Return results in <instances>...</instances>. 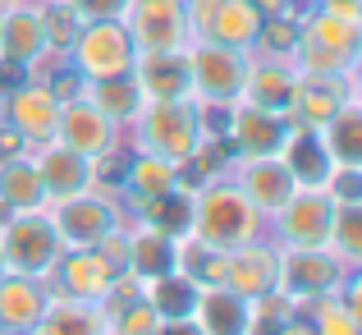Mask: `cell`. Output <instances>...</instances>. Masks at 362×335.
Instances as JSON below:
<instances>
[{"label":"cell","instance_id":"cell-1","mask_svg":"<svg viewBox=\"0 0 362 335\" xmlns=\"http://www.w3.org/2000/svg\"><path fill=\"white\" fill-rule=\"evenodd\" d=\"M262 225H266V216L239 193L234 179H211V184L193 188V221H188V234L202 239V244L221 248V253H234V248L262 239Z\"/></svg>","mask_w":362,"mask_h":335},{"label":"cell","instance_id":"cell-2","mask_svg":"<svg viewBox=\"0 0 362 335\" xmlns=\"http://www.w3.org/2000/svg\"><path fill=\"white\" fill-rule=\"evenodd\" d=\"M358 51H362V18L330 14L326 5H308L298 14V55H293V69L349 74V69H358Z\"/></svg>","mask_w":362,"mask_h":335},{"label":"cell","instance_id":"cell-3","mask_svg":"<svg viewBox=\"0 0 362 335\" xmlns=\"http://www.w3.org/2000/svg\"><path fill=\"white\" fill-rule=\"evenodd\" d=\"M133 138H138V152L165 157L170 166H184V161L197 152V142L206 138L202 106H197L193 97L142 101V110L133 115Z\"/></svg>","mask_w":362,"mask_h":335},{"label":"cell","instance_id":"cell-4","mask_svg":"<svg viewBox=\"0 0 362 335\" xmlns=\"http://www.w3.org/2000/svg\"><path fill=\"white\" fill-rule=\"evenodd\" d=\"M243 74H247V51L193 37L188 42V83L193 101L202 110H230L243 97Z\"/></svg>","mask_w":362,"mask_h":335},{"label":"cell","instance_id":"cell-5","mask_svg":"<svg viewBox=\"0 0 362 335\" xmlns=\"http://www.w3.org/2000/svg\"><path fill=\"white\" fill-rule=\"evenodd\" d=\"M0 253H5V266L18 276H37L46 280V271L55 266V257L64 253L60 234H55L51 216L42 212H9L0 221Z\"/></svg>","mask_w":362,"mask_h":335},{"label":"cell","instance_id":"cell-6","mask_svg":"<svg viewBox=\"0 0 362 335\" xmlns=\"http://www.w3.org/2000/svg\"><path fill=\"white\" fill-rule=\"evenodd\" d=\"M46 216H51L55 234H60V248H97L106 234L124 229V212L110 193H74L60 198V203H46Z\"/></svg>","mask_w":362,"mask_h":335},{"label":"cell","instance_id":"cell-7","mask_svg":"<svg viewBox=\"0 0 362 335\" xmlns=\"http://www.w3.org/2000/svg\"><path fill=\"white\" fill-rule=\"evenodd\" d=\"M349 271L354 266H344L330 248H280V280H275V290H284L293 299V308H303L312 299L339 294Z\"/></svg>","mask_w":362,"mask_h":335},{"label":"cell","instance_id":"cell-8","mask_svg":"<svg viewBox=\"0 0 362 335\" xmlns=\"http://www.w3.org/2000/svg\"><path fill=\"white\" fill-rule=\"evenodd\" d=\"M64 60L92 83V79H110V74H129L138 51H133V37L124 28V18H101V23L78 28V37H74Z\"/></svg>","mask_w":362,"mask_h":335},{"label":"cell","instance_id":"cell-9","mask_svg":"<svg viewBox=\"0 0 362 335\" xmlns=\"http://www.w3.org/2000/svg\"><path fill=\"white\" fill-rule=\"evenodd\" d=\"M124 28L133 37V51H188L193 23H188V0H129Z\"/></svg>","mask_w":362,"mask_h":335},{"label":"cell","instance_id":"cell-10","mask_svg":"<svg viewBox=\"0 0 362 335\" xmlns=\"http://www.w3.org/2000/svg\"><path fill=\"white\" fill-rule=\"evenodd\" d=\"M119 266L97 248H64L55 266L46 271V290L51 299H74V303H101L115 285Z\"/></svg>","mask_w":362,"mask_h":335},{"label":"cell","instance_id":"cell-11","mask_svg":"<svg viewBox=\"0 0 362 335\" xmlns=\"http://www.w3.org/2000/svg\"><path fill=\"white\" fill-rule=\"evenodd\" d=\"M339 203L330 188H293V198L275 212V248H326Z\"/></svg>","mask_w":362,"mask_h":335},{"label":"cell","instance_id":"cell-12","mask_svg":"<svg viewBox=\"0 0 362 335\" xmlns=\"http://www.w3.org/2000/svg\"><path fill=\"white\" fill-rule=\"evenodd\" d=\"M358 69L349 74H321V69H298V83H293V106H289V124H303V129H321L339 106L358 101L354 92Z\"/></svg>","mask_w":362,"mask_h":335},{"label":"cell","instance_id":"cell-13","mask_svg":"<svg viewBox=\"0 0 362 335\" xmlns=\"http://www.w3.org/2000/svg\"><path fill=\"white\" fill-rule=\"evenodd\" d=\"M0 120L14 124V129L28 138V147H42V142L55 138V124H60V97H55L37 74H28V79L0 101Z\"/></svg>","mask_w":362,"mask_h":335},{"label":"cell","instance_id":"cell-14","mask_svg":"<svg viewBox=\"0 0 362 335\" xmlns=\"http://www.w3.org/2000/svg\"><path fill=\"white\" fill-rule=\"evenodd\" d=\"M55 142H64L69 152H78V157L92 161V157H101V152L119 147V124H110L88 97H74V101H60Z\"/></svg>","mask_w":362,"mask_h":335},{"label":"cell","instance_id":"cell-15","mask_svg":"<svg viewBox=\"0 0 362 335\" xmlns=\"http://www.w3.org/2000/svg\"><path fill=\"white\" fill-rule=\"evenodd\" d=\"M289 133V115H271L239 101L230 106V124H225V142L234 147V157H275L284 147Z\"/></svg>","mask_w":362,"mask_h":335},{"label":"cell","instance_id":"cell-16","mask_svg":"<svg viewBox=\"0 0 362 335\" xmlns=\"http://www.w3.org/2000/svg\"><path fill=\"white\" fill-rule=\"evenodd\" d=\"M275 280H280V248L275 244L252 239V244L225 253V290H234L239 299H262L275 290Z\"/></svg>","mask_w":362,"mask_h":335},{"label":"cell","instance_id":"cell-17","mask_svg":"<svg viewBox=\"0 0 362 335\" xmlns=\"http://www.w3.org/2000/svg\"><path fill=\"white\" fill-rule=\"evenodd\" d=\"M234 184H239V193L262 216H275L293 198V188H298L280 157H239V166H234Z\"/></svg>","mask_w":362,"mask_h":335},{"label":"cell","instance_id":"cell-18","mask_svg":"<svg viewBox=\"0 0 362 335\" xmlns=\"http://www.w3.org/2000/svg\"><path fill=\"white\" fill-rule=\"evenodd\" d=\"M46 55V28H42V5L18 0V5H0V60H14L23 69H37Z\"/></svg>","mask_w":362,"mask_h":335},{"label":"cell","instance_id":"cell-19","mask_svg":"<svg viewBox=\"0 0 362 335\" xmlns=\"http://www.w3.org/2000/svg\"><path fill=\"white\" fill-rule=\"evenodd\" d=\"M37 161V175H42V188H46V203H60V198H74V193H88L92 188V161L69 152L64 142H42L33 152Z\"/></svg>","mask_w":362,"mask_h":335},{"label":"cell","instance_id":"cell-20","mask_svg":"<svg viewBox=\"0 0 362 335\" xmlns=\"http://www.w3.org/2000/svg\"><path fill=\"white\" fill-rule=\"evenodd\" d=\"M133 79L142 88V101H179L193 97L188 83V51H147L133 60Z\"/></svg>","mask_w":362,"mask_h":335},{"label":"cell","instance_id":"cell-21","mask_svg":"<svg viewBox=\"0 0 362 335\" xmlns=\"http://www.w3.org/2000/svg\"><path fill=\"white\" fill-rule=\"evenodd\" d=\"M275 157L284 161V170L293 175V184H298V188H326L330 170H335V161H330L321 133L317 129H303V124H289L284 147L275 152Z\"/></svg>","mask_w":362,"mask_h":335},{"label":"cell","instance_id":"cell-22","mask_svg":"<svg viewBox=\"0 0 362 335\" xmlns=\"http://www.w3.org/2000/svg\"><path fill=\"white\" fill-rule=\"evenodd\" d=\"M51 308V290L37 276H0V331H33Z\"/></svg>","mask_w":362,"mask_h":335},{"label":"cell","instance_id":"cell-23","mask_svg":"<svg viewBox=\"0 0 362 335\" xmlns=\"http://www.w3.org/2000/svg\"><path fill=\"white\" fill-rule=\"evenodd\" d=\"M293 83H298V69L293 64H271V60H247L243 74V97L247 106L271 110V115H289L293 106Z\"/></svg>","mask_w":362,"mask_h":335},{"label":"cell","instance_id":"cell-24","mask_svg":"<svg viewBox=\"0 0 362 335\" xmlns=\"http://www.w3.org/2000/svg\"><path fill=\"white\" fill-rule=\"evenodd\" d=\"M124 271L138 276L142 285L165 276V271H175V239L151 229V225L129 229V234H124Z\"/></svg>","mask_w":362,"mask_h":335},{"label":"cell","instance_id":"cell-25","mask_svg":"<svg viewBox=\"0 0 362 335\" xmlns=\"http://www.w3.org/2000/svg\"><path fill=\"white\" fill-rule=\"evenodd\" d=\"M46 207V188H42V175H37V161H33V147L23 157H9L0 161V212H42Z\"/></svg>","mask_w":362,"mask_h":335},{"label":"cell","instance_id":"cell-26","mask_svg":"<svg viewBox=\"0 0 362 335\" xmlns=\"http://www.w3.org/2000/svg\"><path fill=\"white\" fill-rule=\"evenodd\" d=\"M175 184H179V166H170L165 157H151V152H133L129 166H124V184H119V193L129 198L133 212H138V207H147L151 198L170 193Z\"/></svg>","mask_w":362,"mask_h":335},{"label":"cell","instance_id":"cell-27","mask_svg":"<svg viewBox=\"0 0 362 335\" xmlns=\"http://www.w3.org/2000/svg\"><path fill=\"white\" fill-rule=\"evenodd\" d=\"M193 322L202 335H243L247 327V299H239L225 285H211V290H197V308Z\"/></svg>","mask_w":362,"mask_h":335},{"label":"cell","instance_id":"cell-28","mask_svg":"<svg viewBox=\"0 0 362 335\" xmlns=\"http://www.w3.org/2000/svg\"><path fill=\"white\" fill-rule=\"evenodd\" d=\"M83 97L106 115L110 124H133V115L142 110V88H138V79H133V69L110 74V79H92Z\"/></svg>","mask_w":362,"mask_h":335},{"label":"cell","instance_id":"cell-29","mask_svg":"<svg viewBox=\"0 0 362 335\" xmlns=\"http://www.w3.org/2000/svg\"><path fill=\"white\" fill-rule=\"evenodd\" d=\"M298 55V14L284 9V14H262L252 46H247V60H271V64H293Z\"/></svg>","mask_w":362,"mask_h":335},{"label":"cell","instance_id":"cell-30","mask_svg":"<svg viewBox=\"0 0 362 335\" xmlns=\"http://www.w3.org/2000/svg\"><path fill=\"white\" fill-rule=\"evenodd\" d=\"M33 331L37 335H110L97 303H74V299H51V308L42 312V322Z\"/></svg>","mask_w":362,"mask_h":335},{"label":"cell","instance_id":"cell-31","mask_svg":"<svg viewBox=\"0 0 362 335\" xmlns=\"http://www.w3.org/2000/svg\"><path fill=\"white\" fill-rule=\"evenodd\" d=\"M317 133H321V142H326L335 166H362V106L358 101L339 106Z\"/></svg>","mask_w":362,"mask_h":335},{"label":"cell","instance_id":"cell-32","mask_svg":"<svg viewBox=\"0 0 362 335\" xmlns=\"http://www.w3.org/2000/svg\"><path fill=\"white\" fill-rule=\"evenodd\" d=\"M175 271L188 276L197 290H211V285H225V253L193 234H179L175 239Z\"/></svg>","mask_w":362,"mask_h":335},{"label":"cell","instance_id":"cell-33","mask_svg":"<svg viewBox=\"0 0 362 335\" xmlns=\"http://www.w3.org/2000/svg\"><path fill=\"white\" fill-rule=\"evenodd\" d=\"M142 299L156 308L160 322H179V317H193L197 285L188 280V276H179V271H165V276H156V280L142 285Z\"/></svg>","mask_w":362,"mask_h":335},{"label":"cell","instance_id":"cell-34","mask_svg":"<svg viewBox=\"0 0 362 335\" xmlns=\"http://www.w3.org/2000/svg\"><path fill=\"white\" fill-rule=\"evenodd\" d=\"M138 216H142V225L179 239V234H188V221H193V193L175 184L170 193H160V198H151L147 207H138Z\"/></svg>","mask_w":362,"mask_h":335},{"label":"cell","instance_id":"cell-35","mask_svg":"<svg viewBox=\"0 0 362 335\" xmlns=\"http://www.w3.org/2000/svg\"><path fill=\"white\" fill-rule=\"evenodd\" d=\"M298 312H308L312 335H362L358 312L349 308L339 294H330V299H312V303H303Z\"/></svg>","mask_w":362,"mask_h":335},{"label":"cell","instance_id":"cell-36","mask_svg":"<svg viewBox=\"0 0 362 335\" xmlns=\"http://www.w3.org/2000/svg\"><path fill=\"white\" fill-rule=\"evenodd\" d=\"M326 248H330V253H335L344 266H358V262H362V203H339Z\"/></svg>","mask_w":362,"mask_h":335},{"label":"cell","instance_id":"cell-37","mask_svg":"<svg viewBox=\"0 0 362 335\" xmlns=\"http://www.w3.org/2000/svg\"><path fill=\"white\" fill-rule=\"evenodd\" d=\"M42 28H46V51L51 55H69L83 18L69 9V0H42Z\"/></svg>","mask_w":362,"mask_h":335},{"label":"cell","instance_id":"cell-38","mask_svg":"<svg viewBox=\"0 0 362 335\" xmlns=\"http://www.w3.org/2000/svg\"><path fill=\"white\" fill-rule=\"evenodd\" d=\"M106 327H110V335H156L160 317H156V308L138 294V299L119 303L115 312H106Z\"/></svg>","mask_w":362,"mask_h":335},{"label":"cell","instance_id":"cell-39","mask_svg":"<svg viewBox=\"0 0 362 335\" xmlns=\"http://www.w3.org/2000/svg\"><path fill=\"white\" fill-rule=\"evenodd\" d=\"M69 9L83 23H101V18H124L129 0H69Z\"/></svg>","mask_w":362,"mask_h":335},{"label":"cell","instance_id":"cell-40","mask_svg":"<svg viewBox=\"0 0 362 335\" xmlns=\"http://www.w3.org/2000/svg\"><path fill=\"white\" fill-rule=\"evenodd\" d=\"M28 152V138L14 129V124H5L0 120V161H9V157H23Z\"/></svg>","mask_w":362,"mask_h":335},{"label":"cell","instance_id":"cell-41","mask_svg":"<svg viewBox=\"0 0 362 335\" xmlns=\"http://www.w3.org/2000/svg\"><path fill=\"white\" fill-rule=\"evenodd\" d=\"M28 74H33V69H23V64H14V60H0V101H5L9 92L18 88V83H23Z\"/></svg>","mask_w":362,"mask_h":335},{"label":"cell","instance_id":"cell-42","mask_svg":"<svg viewBox=\"0 0 362 335\" xmlns=\"http://www.w3.org/2000/svg\"><path fill=\"white\" fill-rule=\"evenodd\" d=\"M275 335H312V322H308V312H289V317L275 327Z\"/></svg>","mask_w":362,"mask_h":335},{"label":"cell","instance_id":"cell-43","mask_svg":"<svg viewBox=\"0 0 362 335\" xmlns=\"http://www.w3.org/2000/svg\"><path fill=\"white\" fill-rule=\"evenodd\" d=\"M156 335H202L197 331V322L193 317H179V322H160V331Z\"/></svg>","mask_w":362,"mask_h":335},{"label":"cell","instance_id":"cell-44","mask_svg":"<svg viewBox=\"0 0 362 335\" xmlns=\"http://www.w3.org/2000/svg\"><path fill=\"white\" fill-rule=\"evenodd\" d=\"M247 5L257 14H284V9H293V0H247Z\"/></svg>","mask_w":362,"mask_h":335},{"label":"cell","instance_id":"cell-45","mask_svg":"<svg viewBox=\"0 0 362 335\" xmlns=\"http://www.w3.org/2000/svg\"><path fill=\"white\" fill-rule=\"evenodd\" d=\"M0 335H37V331H0Z\"/></svg>","mask_w":362,"mask_h":335},{"label":"cell","instance_id":"cell-46","mask_svg":"<svg viewBox=\"0 0 362 335\" xmlns=\"http://www.w3.org/2000/svg\"><path fill=\"white\" fill-rule=\"evenodd\" d=\"M0 276H9V266H5V253H0Z\"/></svg>","mask_w":362,"mask_h":335},{"label":"cell","instance_id":"cell-47","mask_svg":"<svg viewBox=\"0 0 362 335\" xmlns=\"http://www.w3.org/2000/svg\"><path fill=\"white\" fill-rule=\"evenodd\" d=\"M0 5H18V0H0Z\"/></svg>","mask_w":362,"mask_h":335}]
</instances>
